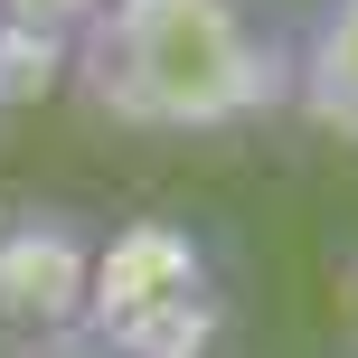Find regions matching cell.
I'll return each mask as SVG.
<instances>
[{
  "mask_svg": "<svg viewBox=\"0 0 358 358\" xmlns=\"http://www.w3.org/2000/svg\"><path fill=\"white\" fill-rule=\"evenodd\" d=\"M76 340H94L104 358H208L227 340V273L208 236L179 217H132L94 236Z\"/></svg>",
  "mask_w": 358,
  "mask_h": 358,
  "instance_id": "obj_2",
  "label": "cell"
},
{
  "mask_svg": "<svg viewBox=\"0 0 358 358\" xmlns=\"http://www.w3.org/2000/svg\"><path fill=\"white\" fill-rule=\"evenodd\" d=\"M66 66L132 132H236L283 104V48L245 0H104L66 38Z\"/></svg>",
  "mask_w": 358,
  "mask_h": 358,
  "instance_id": "obj_1",
  "label": "cell"
},
{
  "mask_svg": "<svg viewBox=\"0 0 358 358\" xmlns=\"http://www.w3.org/2000/svg\"><path fill=\"white\" fill-rule=\"evenodd\" d=\"M29 358H104L94 340H48V349H29Z\"/></svg>",
  "mask_w": 358,
  "mask_h": 358,
  "instance_id": "obj_6",
  "label": "cell"
},
{
  "mask_svg": "<svg viewBox=\"0 0 358 358\" xmlns=\"http://www.w3.org/2000/svg\"><path fill=\"white\" fill-rule=\"evenodd\" d=\"M94 10H104V0H0V29H10V38H48V48H66Z\"/></svg>",
  "mask_w": 358,
  "mask_h": 358,
  "instance_id": "obj_5",
  "label": "cell"
},
{
  "mask_svg": "<svg viewBox=\"0 0 358 358\" xmlns=\"http://www.w3.org/2000/svg\"><path fill=\"white\" fill-rule=\"evenodd\" d=\"M283 104L330 142H358V0H311L302 48L283 57Z\"/></svg>",
  "mask_w": 358,
  "mask_h": 358,
  "instance_id": "obj_4",
  "label": "cell"
},
{
  "mask_svg": "<svg viewBox=\"0 0 358 358\" xmlns=\"http://www.w3.org/2000/svg\"><path fill=\"white\" fill-rule=\"evenodd\" d=\"M85 273H94V236L76 217H10L0 227V330H19L29 349L76 340V311H85Z\"/></svg>",
  "mask_w": 358,
  "mask_h": 358,
  "instance_id": "obj_3",
  "label": "cell"
}]
</instances>
